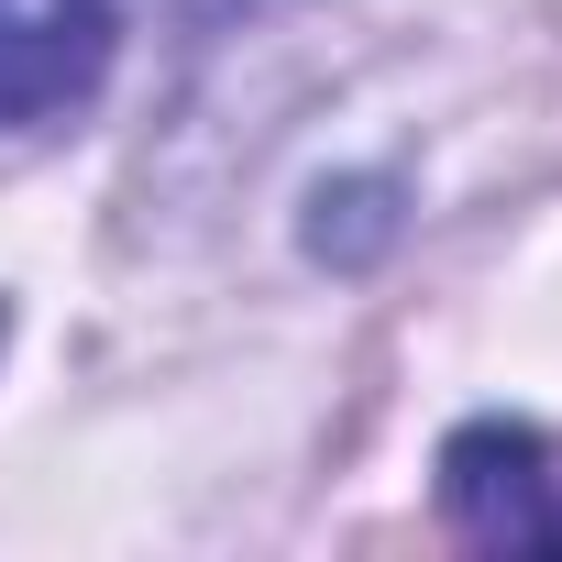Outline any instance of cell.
Segmentation results:
<instances>
[{
    "label": "cell",
    "instance_id": "7a4b0ae2",
    "mask_svg": "<svg viewBox=\"0 0 562 562\" xmlns=\"http://www.w3.org/2000/svg\"><path fill=\"white\" fill-rule=\"evenodd\" d=\"M441 518L474 551H562V430L474 419L441 441Z\"/></svg>",
    "mask_w": 562,
    "mask_h": 562
},
{
    "label": "cell",
    "instance_id": "6da1fadb",
    "mask_svg": "<svg viewBox=\"0 0 562 562\" xmlns=\"http://www.w3.org/2000/svg\"><path fill=\"white\" fill-rule=\"evenodd\" d=\"M122 45V0H0V144L67 133Z\"/></svg>",
    "mask_w": 562,
    "mask_h": 562
}]
</instances>
